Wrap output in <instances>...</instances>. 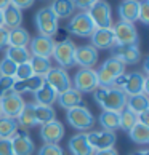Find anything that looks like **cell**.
I'll list each match as a JSON object with an SVG mask.
<instances>
[{"instance_id":"obj_18","label":"cell","mask_w":149,"mask_h":155,"mask_svg":"<svg viewBox=\"0 0 149 155\" xmlns=\"http://www.w3.org/2000/svg\"><path fill=\"white\" fill-rule=\"evenodd\" d=\"M112 56L117 58L119 61H122L125 66L127 64H136V62H140V59H141V51H140L138 45H124V47L114 45Z\"/></svg>"},{"instance_id":"obj_32","label":"cell","mask_w":149,"mask_h":155,"mask_svg":"<svg viewBox=\"0 0 149 155\" xmlns=\"http://www.w3.org/2000/svg\"><path fill=\"white\" fill-rule=\"evenodd\" d=\"M34 114H36V123L37 125H45L48 122L56 120V112L51 106L34 104Z\"/></svg>"},{"instance_id":"obj_7","label":"cell","mask_w":149,"mask_h":155,"mask_svg":"<svg viewBox=\"0 0 149 155\" xmlns=\"http://www.w3.org/2000/svg\"><path fill=\"white\" fill-rule=\"evenodd\" d=\"M87 13L93 21L96 29H109V27H112V10L106 0H98Z\"/></svg>"},{"instance_id":"obj_6","label":"cell","mask_w":149,"mask_h":155,"mask_svg":"<svg viewBox=\"0 0 149 155\" xmlns=\"http://www.w3.org/2000/svg\"><path fill=\"white\" fill-rule=\"evenodd\" d=\"M66 29H67L69 34H72V35L85 38V37H90L96 27H95L93 21H91V18L88 16L87 11H80V13L74 15L69 19Z\"/></svg>"},{"instance_id":"obj_16","label":"cell","mask_w":149,"mask_h":155,"mask_svg":"<svg viewBox=\"0 0 149 155\" xmlns=\"http://www.w3.org/2000/svg\"><path fill=\"white\" fill-rule=\"evenodd\" d=\"M64 136V125L59 120H53L42 125L40 128V137H42L43 144H58Z\"/></svg>"},{"instance_id":"obj_46","label":"cell","mask_w":149,"mask_h":155,"mask_svg":"<svg viewBox=\"0 0 149 155\" xmlns=\"http://www.w3.org/2000/svg\"><path fill=\"white\" fill-rule=\"evenodd\" d=\"M93 155H119V153L114 147H111V149H104V150H95Z\"/></svg>"},{"instance_id":"obj_43","label":"cell","mask_w":149,"mask_h":155,"mask_svg":"<svg viewBox=\"0 0 149 155\" xmlns=\"http://www.w3.org/2000/svg\"><path fill=\"white\" fill-rule=\"evenodd\" d=\"M34 2L36 0H10V3L11 5H15L16 8H19V10H26V8H31Z\"/></svg>"},{"instance_id":"obj_39","label":"cell","mask_w":149,"mask_h":155,"mask_svg":"<svg viewBox=\"0 0 149 155\" xmlns=\"http://www.w3.org/2000/svg\"><path fill=\"white\" fill-rule=\"evenodd\" d=\"M37 155H64L59 144H43L39 149Z\"/></svg>"},{"instance_id":"obj_26","label":"cell","mask_w":149,"mask_h":155,"mask_svg":"<svg viewBox=\"0 0 149 155\" xmlns=\"http://www.w3.org/2000/svg\"><path fill=\"white\" fill-rule=\"evenodd\" d=\"M51 11L55 13V16L58 19H66V18H71L74 10H76V7H74L72 0H53L50 5Z\"/></svg>"},{"instance_id":"obj_47","label":"cell","mask_w":149,"mask_h":155,"mask_svg":"<svg viewBox=\"0 0 149 155\" xmlns=\"http://www.w3.org/2000/svg\"><path fill=\"white\" fill-rule=\"evenodd\" d=\"M138 122L143 123V125H147V126H149V110L140 114V115H138Z\"/></svg>"},{"instance_id":"obj_15","label":"cell","mask_w":149,"mask_h":155,"mask_svg":"<svg viewBox=\"0 0 149 155\" xmlns=\"http://www.w3.org/2000/svg\"><path fill=\"white\" fill-rule=\"evenodd\" d=\"M53 47H55V40L51 37L45 35H37L31 38L29 42V53L31 56H40V58H48L53 54Z\"/></svg>"},{"instance_id":"obj_12","label":"cell","mask_w":149,"mask_h":155,"mask_svg":"<svg viewBox=\"0 0 149 155\" xmlns=\"http://www.w3.org/2000/svg\"><path fill=\"white\" fill-rule=\"evenodd\" d=\"M10 142H11L13 155H32L34 150H36V144H34L32 137L26 130H21V131L18 130L10 137Z\"/></svg>"},{"instance_id":"obj_1","label":"cell","mask_w":149,"mask_h":155,"mask_svg":"<svg viewBox=\"0 0 149 155\" xmlns=\"http://www.w3.org/2000/svg\"><path fill=\"white\" fill-rule=\"evenodd\" d=\"M95 101L103 110H109V112H122L127 107V94L119 88H101L98 87L93 91Z\"/></svg>"},{"instance_id":"obj_2","label":"cell","mask_w":149,"mask_h":155,"mask_svg":"<svg viewBox=\"0 0 149 155\" xmlns=\"http://www.w3.org/2000/svg\"><path fill=\"white\" fill-rule=\"evenodd\" d=\"M114 88L122 90L127 96H135V94H147L149 93V83L147 77L143 75L141 72H131V74H122L119 75L112 83Z\"/></svg>"},{"instance_id":"obj_51","label":"cell","mask_w":149,"mask_h":155,"mask_svg":"<svg viewBox=\"0 0 149 155\" xmlns=\"http://www.w3.org/2000/svg\"><path fill=\"white\" fill-rule=\"evenodd\" d=\"M0 117H2V109H0Z\"/></svg>"},{"instance_id":"obj_13","label":"cell","mask_w":149,"mask_h":155,"mask_svg":"<svg viewBox=\"0 0 149 155\" xmlns=\"http://www.w3.org/2000/svg\"><path fill=\"white\" fill-rule=\"evenodd\" d=\"M24 99L22 96L15 93L13 90L8 91L2 99H0V109H2V115L10 117V118H16L18 114L21 112V109L24 107Z\"/></svg>"},{"instance_id":"obj_49","label":"cell","mask_w":149,"mask_h":155,"mask_svg":"<svg viewBox=\"0 0 149 155\" xmlns=\"http://www.w3.org/2000/svg\"><path fill=\"white\" fill-rule=\"evenodd\" d=\"M131 155H149V150H147V149H141V150H136V152H133Z\"/></svg>"},{"instance_id":"obj_25","label":"cell","mask_w":149,"mask_h":155,"mask_svg":"<svg viewBox=\"0 0 149 155\" xmlns=\"http://www.w3.org/2000/svg\"><path fill=\"white\" fill-rule=\"evenodd\" d=\"M2 16H3V27H7L8 31L19 27L22 22V11L11 3L2 11Z\"/></svg>"},{"instance_id":"obj_48","label":"cell","mask_w":149,"mask_h":155,"mask_svg":"<svg viewBox=\"0 0 149 155\" xmlns=\"http://www.w3.org/2000/svg\"><path fill=\"white\" fill-rule=\"evenodd\" d=\"M10 5V0H0V11H3Z\"/></svg>"},{"instance_id":"obj_38","label":"cell","mask_w":149,"mask_h":155,"mask_svg":"<svg viewBox=\"0 0 149 155\" xmlns=\"http://www.w3.org/2000/svg\"><path fill=\"white\" fill-rule=\"evenodd\" d=\"M32 75H34L32 67L29 64V61H27V62H22V64H18L16 74H15V80H24V78H29Z\"/></svg>"},{"instance_id":"obj_19","label":"cell","mask_w":149,"mask_h":155,"mask_svg":"<svg viewBox=\"0 0 149 155\" xmlns=\"http://www.w3.org/2000/svg\"><path fill=\"white\" fill-rule=\"evenodd\" d=\"M91 47L96 50H112L116 45V38H114L112 27L109 29H95L93 34L90 35Z\"/></svg>"},{"instance_id":"obj_21","label":"cell","mask_w":149,"mask_h":155,"mask_svg":"<svg viewBox=\"0 0 149 155\" xmlns=\"http://www.w3.org/2000/svg\"><path fill=\"white\" fill-rule=\"evenodd\" d=\"M43 83H45V78L40 75H32L29 78H24V80H15L13 91L21 94V96L24 93H36Z\"/></svg>"},{"instance_id":"obj_8","label":"cell","mask_w":149,"mask_h":155,"mask_svg":"<svg viewBox=\"0 0 149 155\" xmlns=\"http://www.w3.org/2000/svg\"><path fill=\"white\" fill-rule=\"evenodd\" d=\"M76 43L72 42V40H61V42L55 43L53 47V58L55 61L58 62V67H71L74 66L76 62H74V56H76Z\"/></svg>"},{"instance_id":"obj_28","label":"cell","mask_w":149,"mask_h":155,"mask_svg":"<svg viewBox=\"0 0 149 155\" xmlns=\"http://www.w3.org/2000/svg\"><path fill=\"white\" fill-rule=\"evenodd\" d=\"M16 122L24 130H29L32 126H36V114H34V102H26L24 107L21 109V112L16 117Z\"/></svg>"},{"instance_id":"obj_23","label":"cell","mask_w":149,"mask_h":155,"mask_svg":"<svg viewBox=\"0 0 149 155\" xmlns=\"http://www.w3.org/2000/svg\"><path fill=\"white\" fill-rule=\"evenodd\" d=\"M82 99H83V96H82L80 91H77L76 88H69V90H66L64 93L58 94L56 102L59 104V107L69 110V109H72V107L82 106Z\"/></svg>"},{"instance_id":"obj_33","label":"cell","mask_w":149,"mask_h":155,"mask_svg":"<svg viewBox=\"0 0 149 155\" xmlns=\"http://www.w3.org/2000/svg\"><path fill=\"white\" fill-rule=\"evenodd\" d=\"M98 122L103 126V130L114 131V133H116V130H119V112L103 110L98 117Z\"/></svg>"},{"instance_id":"obj_37","label":"cell","mask_w":149,"mask_h":155,"mask_svg":"<svg viewBox=\"0 0 149 155\" xmlns=\"http://www.w3.org/2000/svg\"><path fill=\"white\" fill-rule=\"evenodd\" d=\"M16 67H18V64H15V62L10 61L8 58H3L2 61H0V75L2 77H13L15 78Z\"/></svg>"},{"instance_id":"obj_24","label":"cell","mask_w":149,"mask_h":155,"mask_svg":"<svg viewBox=\"0 0 149 155\" xmlns=\"http://www.w3.org/2000/svg\"><path fill=\"white\" fill-rule=\"evenodd\" d=\"M34 94V104H40V106H53L56 102V97H58V93L50 87L48 83H43Z\"/></svg>"},{"instance_id":"obj_22","label":"cell","mask_w":149,"mask_h":155,"mask_svg":"<svg viewBox=\"0 0 149 155\" xmlns=\"http://www.w3.org/2000/svg\"><path fill=\"white\" fill-rule=\"evenodd\" d=\"M138 11H140V0H124L119 5L120 21L133 24L135 21H138Z\"/></svg>"},{"instance_id":"obj_14","label":"cell","mask_w":149,"mask_h":155,"mask_svg":"<svg viewBox=\"0 0 149 155\" xmlns=\"http://www.w3.org/2000/svg\"><path fill=\"white\" fill-rule=\"evenodd\" d=\"M87 139L93 150H104V149L114 147L117 136L114 131L101 130V131H90V133H87Z\"/></svg>"},{"instance_id":"obj_30","label":"cell","mask_w":149,"mask_h":155,"mask_svg":"<svg viewBox=\"0 0 149 155\" xmlns=\"http://www.w3.org/2000/svg\"><path fill=\"white\" fill-rule=\"evenodd\" d=\"M128 136H130V139L133 141L135 144L146 146L147 142H149V126L147 125H143L140 122H136L128 130Z\"/></svg>"},{"instance_id":"obj_50","label":"cell","mask_w":149,"mask_h":155,"mask_svg":"<svg viewBox=\"0 0 149 155\" xmlns=\"http://www.w3.org/2000/svg\"><path fill=\"white\" fill-rule=\"evenodd\" d=\"M3 26V16H2V11H0V27Z\"/></svg>"},{"instance_id":"obj_11","label":"cell","mask_w":149,"mask_h":155,"mask_svg":"<svg viewBox=\"0 0 149 155\" xmlns=\"http://www.w3.org/2000/svg\"><path fill=\"white\" fill-rule=\"evenodd\" d=\"M74 88L80 93H93L98 88V78H96V71L93 69H80L74 75Z\"/></svg>"},{"instance_id":"obj_5","label":"cell","mask_w":149,"mask_h":155,"mask_svg":"<svg viewBox=\"0 0 149 155\" xmlns=\"http://www.w3.org/2000/svg\"><path fill=\"white\" fill-rule=\"evenodd\" d=\"M36 27L39 31V35H45V37H51L56 35L58 32V18L55 16V13L51 11L50 7H45V8H40L37 13H36Z\"/></svg>"},{"instance_id":"obj_45","label":"cell","mask_w":149,"mask_h":155,"mask_svg":"<svg viewBox=\"0 0 149 155\" xmlns=\"http://www.w3.org/2000/svg\"><path fill=\"white\" fill-rule=\"evenodd\" d=\"M8 47V29L7 27H0V50Z\"/></svg>"},{"instance_id":"obj_31","label":"cell","mask_w":149,"mask_h":155,"mask_svg":"<svg viewBox=\"0 0 149 155\" xmlns=\"http://www.w3.org/2000/svg\"><path fill=\"white\" fill-rule=\"evenodd\" d=\"M5 58L13 61L15 64H22L31 59V53L27 47H7L5 50Z\"/></svg>"},{"instance_id":"obj_4","label":"cell","mask_w":149,"mask_h":155,"mask_svg":"<svg viewBox=\"0 0 149 155\" xmlns=\"http://www.w3.org/2000/svg\"><path fill=\"white\" fill-rule=\"evenodd\" d=\"M66 118H67V123H69L72 128L79 130L80 133L90 131L95 126V122H96L93 114H91L85 106H77V107L69 109L66 114Z\"/></svg>"},{"instance_id":"obj_35","label":"cell","mask_w":149,"mask_h":155,"mask_svg":"<svg viewBox=\"0 0 149 155\" xmlns=\"http://www.w3.org/2000/svg\"><path fill=\"white\" fill-rule=\"evenodd\" d=\"M29 64L32 67L34 75H40V77H45L50 72V69L53 67L48 58H40V56H31Z\"/></svg>"},{"instance_id":"obj_40","label":"cell","mask_w":149,"mask_h":155,"mask_svg":"<svg viewBox=\"0 0 149 155\" xmlns=\"http://www.w3.org/2000/svg\"><path fill=\"white\" fill-rule=\"evenodd\" d=\"M138 19H140L144 26H147V24H149V0H140Z\"/></svg>"},{"instance_id":"obj_36","label":"cell","mask_w":149,"mask_h":155,"mask_svg":"<svg viewBox=\"0 0 149 155\" xmlns=\"http://www.w3.org/2000/svg\"><path fill=\"white\" fill-rule=\"evenodd\" d=\"M136 122H138V115L133 114L131 110H128L127 107H125L122 112H119V128L120 130L128 131Z\"/></svg>"},{"instance_id":"obj_29","label":"cell","mask_w":149,"mask_h":155,"mask_svg":"<svg viewBox=\"0 0 149 155\" xmlns=\"http://www.w3.org/2000/svg\"><path fill=\"white\" fill-rule=\"evenodd\" d=\"M127 109L131 110L136 115H140L143 112L149 110V97L147 94H135V96H128L127 97Z\"/></svg>"},{"instance_id":"obj_17","label":"cell","mask_w":149,"mask_h":155,"mask_svg":"<svg viewBox=\"0 0 149 155\" xmlns=\"http://www.w3.org/2000/svg\"><path fill=\"white\" fill-rule=\"evenodd\" d=\"M98 50L91 45H82V47L76 48V56H74V62L79 64L83 69H91L96 62H98Z\"/></svg>"},{"instance_id":"obj_44","label":"cell","mask_w":149,"mask_h":155,"mask_svg":"<svg viewBox=\"0 0 149 155\" xmlns=\"http://www.w3.org/2000/svg\"><path fill=\"white\" fill-rule=\"evenodd\" d=\"M0 155H13L10 139H0Z\"/></svg>"},{"instance_id":"obj_27","label":"cell","mask_w":149,"mask_h":155,"mask_svg":"<svg viewBox=\"0 0 149 155\" xmlns=\"http://www.w3.org/2000/svg\"><path fill=\"white\" fill-rule=\"evenodd\" d=\"M31 42V35L24 27H15L8 31V47H27Z\"/></svg>"},{"instance_id":"obj_10","label":"cell","mask_w":149,"mask_h":155,"mask_svg":"<svg viewBox=\"0 0 149 155\" xmlns=\"http://www.w3.org/2000/svg\"><path fill=\"white\" fill-rule=\"evenodd\" d=\"M43 78H45V83H48L58 94L72 88V80L69 77V74L66 72V69L63 67H51L50 72Z\"/></svg>"},{"instance_id":"obj_9","label":"cell","mask_w":149,"mask_h":155,"mask_svg":"<svg viewBox=\"0 0 149 155\" xmlns=\"http://www.w3.org/2000/svg\"><path fill=\"white\" fill-rule=\"evenodd\" d=\"M112 32H114V38H116V45H119V47L140 43L138 31L131 22L119 21L116 26H112Z\"/></svg>"},{"instance_id":"obj_20","label":"cell","mask_w":149,"mask_h":155,"mask_svg":"<svg viewBox=\"0 0 149 155\" xmlns=\"http://www.w3.org/2000/svg\"><path fill=\"white\" fill-rule=\"evenodd\" d=\"M67 147H69L71 155H93L95 152L87 139V133H77L71 136Z\"/></svg>"},{"instance_id":"obj_41","label":"cell","mask_w":149,"mask_h":155,"mask_svg":"<svg viewBox=\"0 0 149 155\" xmlns=\"http://www.w3.org/2000/svg\"><path fill=\"white\" fill-rule=\"evenodd\" d=\"M13 83H15L13 77H2L0 75V99H2L8 91L13 90Z\"/></svg>"},{"instance_id":"obj_3","label":"cell","mask_w":149,"mask_h":155,"mask_svg":"<svg viewBox=\"0 0 149 155\" xmlns=\"http://www.w3.org/2000/svg\"><path fill=\"white\" fill-rule=\"evenodd\" d=\"M125 72V64L122 61H119L117 58H107L104 62L101 64V67L96 72V78H98V87L101 88H109L112 87L114 80L119 75H122Z\"/></svg>"},{"instance_id":"obj_34","label":"cell","mask_w":149,"mask_h":155,"mask_svg":"<svg viewBox=\"0 0 149 155\" xmlns=\"http://www.w3.org/2000/svg\"><path fill=\"white\" fill-rule=\"evenodd\" d=\"M18 130L19 125L16 122V118H10L5 115L0 117V139H10Z\"/></svg>"},{"instance_id":"obj_42","label":"cell","mask_w":149,"mask_h":155,"mask_svg":"<svg viewBox=\"0 0 149 155\" xmlns=\"http://www.w3.org/2000/svg\"><path fill=\"white\" fill-rule=\"evenodd\" d=\"M96 2H98V0H72L74 7L79 8L80 11H88Z\"/></svg>"}]
</instances>
